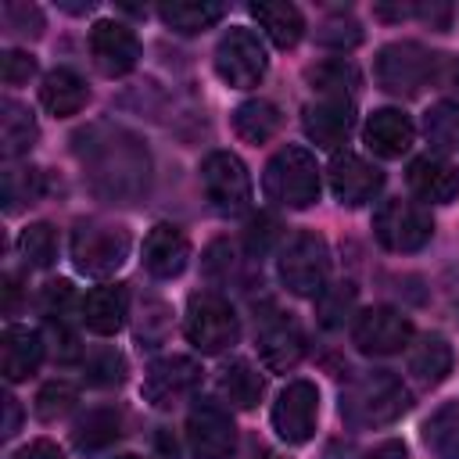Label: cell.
<instances>
[{"label": "cell", "mask_w": 459, "mask_h": 459, "mask_svg": "<svg viewBox=\"0 0 459 459\" xmlns=\"http://www.w3.org/2000/svg\"><path fill=\"white\" fill-rule=\"evenodd\" d=\"M47 355V344H43V333L39 330H29V326H7L4 337H0V369L11 384L32 377L39 369Z\"/></svg>", "instance_id": "obj_22"}, {"label": "cell", "mask_w": 459, "mask_h": 459, "mask_svg": "<svg viewBox=\"0 0 459 459\" xmlns=\"http://www.w3.org/2000/svg\"><path fill=\"white\" fill-rule=\"evenodd\" d=\"M308 82L319 97H348L351 100L355 90H359V72H355L351 61L330 57V61H319V65L308 68Z\"/></svg>", "instance_id": "obj_33"}, {"label": "cell", "mask_w": 459, "mask_h": 459, "mask_svg": "<svg viewBox=\"0 0 459 459\" xmlns=\"http://www.w3.org/2000/svg\"><path fill=\"white\" fill-rule=\"evenodd\" d=\"M351 126H355V100H348V97H319V100L305 104V111H301L305 136L323 151L341 147L348 140Z\"/></svg>", "instance_id": "obj_17"}, {"label": "cell", "mask_w": 459, "mask_h": 459, "mask_svg": "<svg viewBox=\"0 0 459 459\" xmlns=\"http://www.w3.org/2000/svg\"><path fill=\"white\" fill-rule=\"evenodd\" d=\"M262 190L283 208H308L319 201V169L305 147H280L262 169Z\"/></svg>", "instance_id": "obj_3"}, {"label": "cell", "mask_w": 459, "mask_h": 459, "mask_svg": "<svg viewBox=\"0 0 459 459\" xmlns=\"http://www.w3.org/2000/svg\"><path fill=\"white\" fill-rule=\"evenodd\" d=\"M75 402H79V394H75V387L68 384V380H50V384H43L39 387V394H36V416L39 420H61V416H68L72 409H75Z\"/></svg>", "instance_id": "obj_37"}, {"label": "cell", "mask_w": 459, "mask_h": 459, "mask_svg": "<svg viewBox=\"0 0 459 459\" xmlns=\"http://www.w3.org/2000/svg\"><path fill=\"white\" fill-rule=\"evenodd\" d=\"M118 434H122V416H118V409H90V412L75 423L72 441H75L79 452H100V448H108Z\"/></svg>", "instance_id": "obj_31"}, {"label": "cell", "mask_w": 459, "mask_h": 459, "mask_svg": "<svg viewBox=\"0 0 459 459\" xmlns=\"http://www.w3.org/2000/svg\"><path fill=\"white\" fill-rule=\"evenodd\" d=\"M330 190L341 204L359 208V204H369L384 190V172L362 154L344 151V154H333L330 161Z\"/></svg>", "instance_id": "obj_15"}, {"label": "cell", "mask_w": 459, "mask_h": 459, "mask_svg": "<svg viewBox=\"0 0 459 459\" xmlns=\"http://www.w3.org/2000/svg\"><path fill=\"white\" fill-rule=\"evenodd\" d=\"M434 65H437V54L423 50L412 39H398L380 47L377 54V82L394 97H416L434 82Z\"/></svg>", "instance_id": "obj_7"}, {"label": "cell", "mask_w": 459, "mask_h": 459, "mask_svg": "<svg viewBox=\"0 0 459 459\" xmlns=\"http://www.w3.org/2000/svg\"><path fill=\"white\" fill-rule=\"evenodd\" d=\"M186 441L197 459H226L237 448V427L226 405L201 398L186 416Z\"/></svg>", "instance_id": "obj_11"}, {"label": "cell", "mask_w": 459, "mask_h": 459, "mask_svg": "<svg viewBox=\"0 0 459 459\" xmlns=\"http://www.w3.org/2000/svg\"><path fill=\"white\" fill-rule=\"evenodd\" d=\"M129 316V294L122 283H100L79 301V319L97 337H115L126 326Z\"/></svg>", "instance_id": "obj_20"}, {"label": "cell", "mask_w": 459, "mask_h": 459, "mask_svg": "<svg viewBox=\"0 0 459 459\" xmlns=\"http://www.w3.org/2000/svg\"><path fill=\"white\" fill-rule=\"evenodd\" d=\"M90 54H93V65L100 75H126L136 68L140 61V39L129 25L122 22H111V18H100L93 22L90 29Z\"/></svg>", "instance_id": "obj_14"}, {"label": "cell", "mask_w": 459, "mask_h": 459, "mask_svg": "<svg viewBox=\"0 0 459 459\" xmlns=\"http://www.w3.org/2000/svg\"><path fill=\"white\" fill-rule=\"evenodd\" d=\"M75 140H79L75 151L104 154V165L93 169V179H97L100 190H108L115 197H136L140 190H147L151 161H147V151L133 136L115 129L108 140H97V129H90V133H79Z\"/></svg>", "instance_id": "obj_2"}, {"label": "cell", "mask_w": 459, "mask_h": 459, "mask_svg": "<svg viewBox=\"0 0 459 459\" xmlns=\"http://www.w3.org/2000/svg\"><path fill=\"white\" fill-rule=\"evenodd\" d=\"M423 133L434 151L455 154L459 151V100H437L423 115Z\"/></svg>", "instance_id": "obj_34"}, {"label": "cell", "mask_w": 459, "mask_h": 459, "mask_svg": "<svg viewBox=\"0 0 459 459\" xmlns=\"http://www.w3.org/2000/svg\"><path fill=\"white\" fill-rule=\"evenodd\" d=\"M14 305H18V276L7 273L4 276V312H14Z\"/></svg>", "instance_id": "obj_48"}, {"label": "cell", "mask_w": 459, "mask_h": 459, "mask_svg": "<svg viewBox=\"0 0 459 459\" xmlns=\"http://www.w3.org/2000/svg\"><path fill=\"white\" fill-rule=\"evenodd\" d=\"M222 14H226V7L222 4H212V0H169V4L158 7V18L172 32H183V36H194V32L212 29Z\"/></svg>", "instance_id": "obj_27"}, {"label": "cell", "mask_w": 459, "mask_h": 459, "mask_svg": "<svg viewBox=\"0 0 459 459\" xmlns=\"http://www.w3.org/2000/svg\"><path fill=\"white\" fill-rule=\"evenodd\" d=\"M258 355H262L265 369H273V373L294 369L301 362V355H305V333H301V326L290 316H283V312L265 316L262 326H258Z\"/></svg>", "instance_id": "obj_18"}, {"label": "cell", "mask_w": 459, "mask_h": 459, "mask_svg": "<svg viewBox=\"0 0 459 459\" xmlns=\"http://www.w3.org/2000/svg\"><path fill=\"white\" fill-rule=\"evenodd\" d=\"M351 305H355V283L341 280V283L323 287V294L316 298V316L323 326H341L344 316L351 312Z\"/></svg>", "instance_id": "obj_36"}, {"label": "cell", "mask_w": 459, "mask_h": 459, "mask_svg": "<svg viewBox=\"0 0 459 459\" xmlns=\"http://www.w3.org/2000/svg\"><path fill=\"white\" fill-rule=\"evenodd\" d=\"M4 405H7V423H4V434H14L18 430V398H4Z\"/></svg>", "instance_id": "obj_49"}, {"label": "cell", "mask_w": 459, "mask_h": 459, "mask_svg": "<svg viewBox=\"0 0 459 459\" xmlns=\"http://www.w3.org/2000/svg\"><path fill=\"white\" fill-rule=\"evenodd\" d=\"M409 373H412L420 384H427V387L441 384V380L452 373V344H448L441 333H427V337L409 351Z\"/></svg>", "instance_id": "obj_29"}, {"label": "cell", "mask_w": 459, "mask_h": 459, "mask_svg": "<svg viewBox=\"0 0 459 459\" xmlns=\"http://www.w3.org/2000/svg\"><path fill=\"white\" fill-rule=\"evenodd\" d=\"M72 305H75V287L68 280H50L43 287V316L50 323H65L68 312H72Z\"/></svg>", "instance_id": "obj_39"}, {"label": "cell", "mask_w": 459, "mask_h": 459, "mask_svg": "<svg viewBox=\"0 0 459 459\" xmlns=\"http://www.w3.org/2000/svg\"><path fill=\"white\" fill-rule=\"evenodd\" d=\"M316 420H319V391L312 380H290L276 405H273V430L287 441V445H305L316 434Z\"/></svg>", "instance_id": "obj_13"}, {"label": "cell", "mask_w": 459, "mask_h": 459, "mask_svg": "<svg viewBox=\"0 0 459 459\" xmlns=\"http://www.w3.org/2000/svg\"><path fill=\"white\" fill-rule=\"evenodd\" d=\"M251 18L265 29V36H269L280 50L298 47L301 36H305V18H301V11H298L294 4H287V0H258V4H251Z\"/></svg>", "instance_id": "obj_25"}, {"label": "cell", "mask_w": 459, "mask_h": 459, "mask_svg": "<svg viewBox=\"0 0 459 459\" xmlns=\"http://www.w3.org/2000/svg\"><path fill=\"white\" fill-rule=\"evenodd\" d=\"M54 326V355H57V362H75L79 355H82V348H79V337L65 326V323H50Z\"/></svg>", "instance_id": "obj_44"}, {"label": "cell", "mask_w": 459, "mask_h": 459, "mask_svg": "<svg viewBox=\"0 0 459 459\" xmlns=\"http://www.w3.org/2000/svg\"><path fill=\"white\" fill-rule=\"evenodd\" d=\"M262 377L247 359H230L219 369V394L233 405V409H255L262 398Z\"/></svg>", "instance_id": "obj_28"}, {"label": "cell", "mask_w": 459, "mask_h": 459, "mask_svg": "<svg viewBox=\"0 0 459 459\" xmlns=\"http://www.w3.org/2000/svg\"><path fill=\"white\" fill-rule=\"evenodd\" d=\"M409 190L420 197V201H430V204H448L459 197V169L437 154H420L409 161Z\"/></svg>", "instance_id": "obj_21"}, {"label": "cell", "mask_w": 459, "mask_h": 459, "mask_svg": "<svg viewBox=\"0 0 459 459\" xmlns=\"http://www.w3.org/2000/svg\"><path fill=\"white\" fill-rule=\"evenodd\" d=\"M197 384H201V366H197L194 359H186V355H165V359H158V362L147 369V377H143V384H140V394H143L151 405L165 409V405L186 398Z\"/></svg>", "instance_id": "obj_16"}, {"label": "cell", "mask_w": 459, "mask_h": 459, "mask_svg": "<svg viewBox=\"0 0 459 459\" xmlns=\"http://www.w3.org/2000/svg\"><path fill=\"white\" fill-rule=\"evenodd\" d=\"M126 377V359L115 351V348H100L86 359V380L93 387H111V384H122Z\"/></svg>", "instance_id": "obj_38"}, {"label": "cell", "mask_w": 459, "mask_h": 459, "mask_svg": "<svg viewBox=\"0 0 459 459\" xmlns=\"http://www.w3.org/2000/svg\"><path fill=\"white\" fill-rule=\"evenodd\" d=\"M115 459H140V455H115Z\"/></svg>", "instance_id": "obj_50"}, {"label": "cell", "mask_w": 459, "mask_h": 459, "mask_svg": "<svg viewBox=\"0 0 459 459\" xmlns=\"http://www.w3.org/2000/svg\"><path fill=\"white\" fill-rule=\"evenodd\" d=\"M362 136H366V147H369L377 158H402V154L412 147L416 129H412V118H409L405 111H398V108H380V111H373V115L366 118Z\"/></svg>", "instance_id": "obj_23"}, {"label": "cell", "mask_w": 459, "mask_h": 459, "mask_svg": "<svg viewBox=\"0 0 459 459\" xmlns=\"http://www.w3.org/2000/svg\"><path fill=\"white\" fill-rule=\"evenodd\" d=\"M39 129H36V118L25 104L18 100H4L0 104V140H4V158H18V154H29L32 143H36Z\"/></svg>", "instance_id": "obj_30"}, {"label": "cell", "mask_w": 459, "mask_h": 459, "mask_svg": "<svg viewBox=\"0 0 459 459\" xmlns=\"http://www.w3.org/2000/svg\"><path fill=\"white\" fill-rule=\"evenodd\" d=\"M280 126H283V115H280V108H276L273 100H265V97H255V100H244V104L233 108V133H237L240 140H247V143H265V140H273V136L280 133Z\"/></svg>", "instance_id": "obj_26"}, {"label": "cell", "mask_w": 459, "mask_h": 459, "mask_svg": "<svg viewBox=\"0 0 459 459\" xmlns=\"http://www.w3.org/2000/svg\"><path fill=\"white\" fill-rule=\"evenodd\" d=\"M14 459H65V452H61L50 437H36V441H29L25 448H18Z\"/></svg>", "instance_id": "obj_45"}, {"label": "cell", "mask_w": 459, "mask_h": 459, "mask_svg": "<svg viewBox=\"0 0 459 459\" xmlns=\"http://www.w3.org/2000/svg\"><path fill=\"white\" fill-rule=\"evenodd\" d=\"M366 459H409V452H405V445H402V441L387 437V441L373 445V448L366 452Z\"/></svg>", "instance_id": "obj_47"}, {"label": "cell", "mask_w": 459, "mask_h": 459, "mask_svg": "<svg viewBox=\"0 0 459 459\" xmlns=\"http://www.w3.org/2000/svg\"><path fill=\"white\" fill-rule=\"evenodd\" d=\"M201 186L215 212L240 215L251 208V172L233 151H212L201 161Z\"/></svg>", "instance_id": "obj_9"}, {"label": "cell", "mask_w": 459, "mask_h": 459, "mask_svg": "<svg viewBox=\"0 0 459 459\" xmlns=\"http://www.w3.org/2000/svg\"><path fill=\"white\" fill-rule=\"evenodd\" d=\"M373 237L394 251V255H409V251H420L430 237H434V219L423 204L416 201H402V197H391L377 208L373 215Z\"/></svg>", "instance_id": "obj_8"}, {"label": "cell", "mask_w": 459, "mask_h": 459, "mask_svg": "<svg viewBox=\"0 0 459 459\" xmlns=\"http://www.w3.org/2000/svg\"><path fill=\"white\" fill-rule=\"evenodd\" d=\"M190 262V240L179 226L172 222H158L151 226V233L143 237V269L158 280H172L186 269Z\"/></svg>", "instance_id": "obj_19"}, {"label": "cell", "mask_w": 459, "mask_h": 459, "mask_svg": "<svg viewBox=\"0 0 459 459\" xmlns=\"http://www.w3.org/2000/svg\"><path fill=\"white\" fill-rule=\"evenodd\" d=\"M276 237H280V222H276L273 215H265V212H258V215L247 222V233H244L251 255H265Z\"/></svg>", "instance_id": "obj_41"}, {"label": "cell", "mask_w": 459, "mask_h": 459, "mask_svg": "<svg viewBox=\"0 0 459 459\" xmlns=\"http://www.w3.org/2000/svg\"><path fill=\"white\" fill-rule=\"evenodd\" d=\"M351 341L362 355H398L412 341V323L398 308L377 305V308H366L355 316Z\"/></svg>", "instance_id": "obj_12"}, {"label": "cell", "mask_w": 459, "mask_h": 459, "mask_svg": "<svg viewBox=\"0 0 459 459\" xmlns=\"http://www.w3.org/2000/svg\"><path fill=\"white\" fill-rule=\"evenodd\" d=\"M280 283L298 298H319L330 280V247L316 230L294 233L276 258Z\"/></svg>", "instance_id": "obj_4"}, {"label": "cell", "mask_w": 459, "mask_h": 459, "mask_svg": "<svg viewBox=\"0 0 459 459\" xmlns=\"http://www.w3.org/2000/svg\"><path fill=\"white\" fill-rule=\"evenodd\" d=\"M319 39L326 43V47H355V43H362V29L355 25V22H330V25H323L319 29Z\"/></svg>", "instance_id": "obj_43"}, {"label": "cell", "mask_w": 459, "mask_h": 459, "mask_svg": "<svg viewBox=\"0 0 459 459\" xmlns=\"http://www.w3.org/2000/svg\"><path fill=\"white\" fill-rule=\"evenodd\" d=\"M183 330H186V341L201 355H219V351L233 348L237 337H240V323H237L233 305L215 290L190 294L186 316H183Z\"/></svg>", "instance_id": "obj_5"}, {"label": "cell", "mask_w": 459, "mask_h": 459, "mask_svg": "<svg viewBox=\"0 0 459 459\" xmlns=\"http://www.w3.org/2000/svg\"><path fill=\"white\" fill-rule=\"evenodd\" d=\"M129 230L115 222H79L72 230V262L86 276H111L129 258Z\"/></svg>", "instance_id": "obj_6"}, {"label": "cell", "mask_w": 459, "mask_h": 459, "mask_svg": "<svg viewBox=\"0 0 459 459\" xmlns=\"http://www.w3.org/2000/svg\"><path fill=\"white\" fill-rule=\"evenodd\" d=\"M0 75H4L7 86H22V82H29V79L36 75V57L25 54V50H7Z\"/></svg>", "instance_id": "obj_42"}, {"label": "cell", "mask_w": 459, "mask_h": 459, "mask_svg": "<svg viewBox=\"0 0 459 459\" xmlns=\"http://www.w3.org/2000/svg\"><path fill=\"white\" fill-rule=\"evenodd\" d=\"M423 445L437 459H459V402H445L423 423Z\"/></svg>", "instance_id": "obj_32"}, {"label": "cell", "mask_w": 459, "mask_h": 459, "mask_svg": "<svg viewBox=\"0 0 459 459\" xmlns=\"http://www.w3.org/2000/svg\"><path fill=\"white\" fill-rule=\"evenodd\" d=\"M269 68V57H265V47L262 39L244 29V25H233L219 47H215V72L226 86L233 90H247V86H258L262 75Z\"/></svg>", "instance_id": "obj_10"}, {"label": "cell", "mask_w": 459, "mask_h": 459, "mask_svg": "<svg viewBox=\"0 0 459 459\" xmlns=\"http://www.w3.org/2000/svg\"><path fill=\"white\" fill-rule=\"evenodd\" d=\"M4 22H7V29L22 32V36L43 32V11L32 4H4Z\"/></svg>", "instance_id": "obj_40"}, {"label": "cell", "mask_w": 459, "mask_h": 459, "mask_svg": "<svg viewBox=\"0 0 459 459\" xmlns=\"http://www.w3.org/2000/svg\"><path fill=\"white\" fill-rule=\"evenodd\" d=\"M405 409H409V391H405V384H402L394 373H387V369L359 373V377L348 380V387L341 391V416H344V423L355 427V430L387 427V423H394Z\"/></svg>", "instance_id": "obj_1"}, {"label": "cell", "mask_w": 459, "mask_h": 459, "mask_svg": "<svg viewBox=\"0 0 459 459\" xmlns=\"http://www.w3.org/2000/svg\"><path fill=\"white\" fill-rule=\"evenodd\" d=\"M18 255L29 269H47L57 258V233L50 222H29L18 233Z\"/></svg>", "instance_id": "obj_35"}, {"label": "cell", "mask_w": 459, "mask_h": 459, "mask_svg": "<svg viewBox=\"0 0 459 459\" xmlns=\"http://www.w3.org/2000/svg\"><path fill=\"white\" fill-rule=\"evenodd\" d=\"M90 100V86L79 72L72 68H54L43 75V86H39V104L54 115V118H72L86 108Z\"/></svg>", "instance_id": "obj_24"}, {"label": "cell", "mask_w": 459, "mask_h": 459, "mask_svg": "<svg viewBox=\"0 0 459 459\" xmlns=\"http://www.w3.org/2000/svg\"><path fill=\"white\" fill-rule=\"evenodd\" d=\"M423 22H430L437 32H445L448 29V22H452V7L448 4H423V7H412Z\"/></svg>", "instance_id": "obj_46"}]
</instances>
